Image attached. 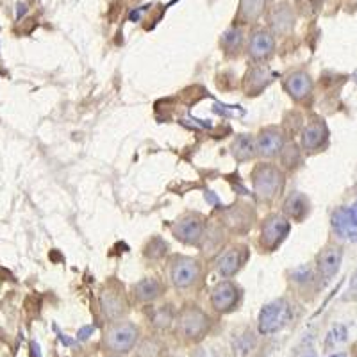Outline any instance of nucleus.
Segmentation results:
<instances>
[{
	"label": "nucleus",
	"instance_id": "nucleus-12",
	"mask_svg": "<svg viewBox=\"0 0 357 357\" xmlns=\"http://www.w3.org/2000/svg\"><path fill=\"white\" fill-rule=\"evenodd\" d=\"M331 225H333V231L336 232L337 238L341 240L356 241L357 240V222L352 215V209L347 206L337 207L336 211L333 213V218H331Z\"/></svg>",
	"mask_w": 357,
	"mask_h": 357
},
{
	"label": "nucleus",
	"instance_id": "nucleus-26",
	"mask_svg": "<svg viewBox=\"0 0 357 357\" xmlns=\"http://www.w3.org/2000/svg\"><path fill=\"white\" fill-rule=\"evenodd\" d=\"M168 245L161 240V238H152L149 245L145 247V256L151 259H161L167 254Z\"/></svg>",
	"mask_w": 357,
	"mask_h": 357
},
{
	"label": "nucleus",
	"instance_id": "nucleus-8",
	"mask_svg": "<svg viewBox=\"0 0 357 357\" xmlns=\"http://www.w3.org/2000/svg\"><path fill=\"white\" fill-rule=\"evenodd\" d=\"M341 261H343V250L341 247H327L318 254L317 257V273L318 279L324 280V284L331 282V280L336 277V273L340 272Z\"/></svg>",
	"mask_w": 357,
	"mask_h": 357
},
{
	"label": "nucleus",
	"instance_id": "nucleus-25",
	"mask_svg": "<svg viewBox=\"0 0 357 357\" xmlns=\"http://www.w3.org/2000/svg\"><path fill=\"white\" fill-rule=\"evenodd\" d=\"M256 345V340H254V334L245 333L241 336H236L234 340V354H241V356H247L248 352H252Z\"/></svg>",
	"mask_w": 357,
	"mask_h": 357
},
{
	"label": "nucleus",
	"instance_id": "nucleus-11",
	"mask_svg": "<svg viewBox=\"0 0 357 357\" xmlns=\"http://www.w3.org/2000/svg\"><path fill=\"white\" fill-rule=\"evenodd\" d=\"M98 302H100L102 314L109 321H118L127 311L126 296H123V293L120 289L113 288V286H109V288H106L100 293Z\"/></svg>",
	"mask_w": 357,
	"mask_h": 357
},
{
	"label": "nucleus",
	"instance_id": "nucleus-30",
	"mask_svg": "<svg viewBox=\"0 0 357 357\" xmlns=\"http://www.w3.org/2000/svg\"><path fill=\"white\" fill-rule=\"evenodd\" d=\"M345 341H347V329L343 327V325H337V327H334V329L327 334L325 347L331 349V347H337L341 345V343H345Z\"/></svg>",
	"mask_w": 357,
	"mask_h": 357
},
{
	"label": "nucleus",
	"instance_id": "nucleus-22",
	"mask_svg": "<svg viewBox=\"0 0 357 357\" xmlns=\"http://www.w3.org/2000/svg\"><path fill=\"white\" fill-rule=\"evenodd\" d=\"M241 43H243V33H241V29H229L227 33L222 36L223 49L227 50L229 54L238 52Z\"/></svg>",
	"mask_w": 357,
	"mask_h": 357
},
{
	"label": "nucleus",
	"instance_id": "nucleus-16",
	"mask_svg": "<svg viewBox=\"0 0 357 357\" xmlns=\"http://www.w3.org/2000/svg\"><path fill=\"white\" fill-rule=\"evenodd\" d=\"M245 263V252L240 247L227 248L216 261V270L222 277H232L240 272Z\"/></svg>",
	"mask_w": 357,
	"mask_h": 357
},
{
	"label": "nucleus",
	"instance_id": "nucleus-17",
	"mask_svg": "<svg viewBox=\"0 0 357 357\" xmlns=\"http://www.w3.org/2000/svg\"><path fill=\"white\" fill-rule=\"evenodd\" d=\"M282 211L289 220L295 222H302L305 216L309 215V200L304 193L301 191H293L291 195L286 197L284 204H282Z\"/></svg>",
	"mask_w": 357,
	"mask_h": 357
},
{
	"label": "nucleus",
	"instance_id": "nucleus-28",
	"mask_svg": "<svg viewBox=\"0 0 357 357\" xmlns=\"http://www.w3.org/2000/svg\"><path fill=\"white\" fill-rule=\"evenodd\" d=\"M263 0H241V15L245 20H254L261 13Z\"/></svg>",
	"mask_w": 357,
	"mask_h": 357
},
{
	"label": "nucleus",
	"instance_id": "nucleus-23",
	"mask_svg": "<svg viewBox=\"0 0 357 357\" xmlns=\"http://www.w3.org/2000/svg\"><path fill=\"white\" fill-rule=\"evenodd\" d=\"M279 155L284 168H295L301 162V151H298V146L295 143H286Z\"/></svg>",
	"mask_w": 357,
	"mask_h": 357
},
{
	"label": "nucleus",
	"instance_id": "nucleus-10",
	"mask_svg": "<svg viewBox=\"0 0 357 357\" xmlns=\"http://www.w3.org/2000/svg\"><path fill=\"white\" fill-rule=\"evenodd\" d=\"M284 134L282 130H279L277 127H266V129L261 130L256 138V149L257 155L261 158H275L282 152L284 149Z\"/></svg>",
	"mask_w": 357,
	"mask_h": 357
},
{
	"label": "nucleus",
	"instance_id": "nucleus-31",
	"mask_svg": "<svg viewBox=\"0 0 357 357\" xmlns=\"http://www.w3.org/2000/svg\"><path fill=\"white\" fill-rule=\"evenodd\" d=\"M93 331H95L93 325H86V327H82V329L79 331V340H81V341L88 340V337L93 334Z\"/></svg>",
	"mask_w": 357,
	"mask_h": 357
},
{
	"label": "nucleus",
	"instance_id": "nucleus-34",
	"mask_svg": "<svg viewBox=\"0 0 357 357\" xmlns=\"http://www.w3.org/2000/svg\"><path fill=\"white\" fill-rule=\"evenodd\" d=\"M350 209H352V215H354V218H356V222H357V200L352 204V206H350Z\"/></svg>",
	"mask_w": 357,
	"mask_h": 357
},
{
	"label": "nucleus",
	"instance_id": "nucleus-1",
	"mask_svg": "<svg viewBox=\"0 0 357 357\" xmlns=\"http://www.w3.org/2000/svg\"><path fill=\"white\" fill-rule=\"evenodd\" d=\"M252 186L261 200H273L284 188V172L273 165H257L252 172Z\"/></svg>",
	"mask_w": 357,
	"mask_h": 357
},
{
	"label": "nucleus",
	"instance_id": "nucleus-4",
	"mask_svg": "<svg viewBox=\"0 0 357 357\" xmlns=\"http://www.w3.org/2000/svg\"><path fill=\"white\" fill-rule=\"evenodd\" d=\"M211 329V318L197 305H188L178 317V331L188 341H200Z\"/></svg>",
	"mask_w": 357,
	"mask_h": 357
},
{
	"label": "nucleus",
	"instance_id": "nucleus-15",
	"mask_svg": "<svg viewBox=\"0 0 357 357\" xmlns=\"http://www.w3.org/2000/svg\"><path fill=\"white\" fill-rule=\"evenodd\" d=\"M275 50V40L270 33L266 31H257L252 34L250 43H248V56L254 61H264L268 57L272 56Z\"/></svg>",
	"mask_w": 357,
	"mask_h": 357
},
{
	"label": "nucleus",
	"instance_id": "nucleus-27",
	"mask_svg": "<svg viewBox=\"0 0 357 357\" xmlns=\"http://www.w3.org/2000/svg\"><path fill=\"white\" fill-rule=\"evenodd\" d=\"M172 320H174V312H172L170 305L155 309L154 317H152V324H154L155 327H159V329H167V327H170Z\"/></svg>",
	"mask_w": 357,
	"mask_h": 357
},
{
	"label": "nucleus",
	"instance_id": "nucleus-13",
	"mask_svg": "<svg viewBox=\"0 0 357 357\" xmlns=\"http://www.w3.org/2000/svg\"><path fill=\"white\" fill-rule=\"evenodd\" d=\"M327 138H329V130L324 120H312L302 130V146L307 152H317L327 143Z\"/></svg>",
	"mask_w": 357,
	"mask_h": 357
},
{
	"label": "nucleus",
	"instance_id": "nucleus-2",
	"mask_svg": "<svg viewBox=\"0 0 357 357\" xmlns=\"http://www.w3.org/2000/svg\"><path fill=\"white\" fill-rule=\"evenodd\" d=\"M139 331L129 320L111 321L104 333V345L114 354H127L138 343Z\"/></svg>",
	"mask_w": 357,
	"mask_h": 357
},
{
	"label": "nucleus",
	"instance_id": "nucleus-36",
	"mask_svg": "<svg viewBox=\"0 0 357 357\" xmlns=\"http://www.w3.org/2000/svg\"><path fill=\"white\" fill-rule=\"evenodd\" d=\"M331 357H343V356H331Z\"/></svg>",
	"mask_w": 357,
	"mask_h": 357
},
{
	"label": "nucleus",
	"instance_id": "nucleus-32",
	"mask_svg": "<svg viewBox=\"0 0 357 357\" xmlns=\"http://www.w3.org/2000/svg\"><path fill=\"white\" fill-rule=\"evenodd\" d=\"M204 197H206L207 202L213 204V206H218V204H220V199L215 195V193H213V191H206V195H204Z\"/></svg>",
	"mask_w": 357,
	"mask_h": 357
},
{
	"label": "nucleus",
	"instance_id": "nucleus-18",
	"mask_svg": "<svg viewBox=\"0 0 357 357\" xmlns=\"http://www.w3.org/2000/svg\"><path fill=\"white\" fill-rule=\"evenodd\" d=\"M273 81V73L266 66H257L252 68L245 77V91L247 95H257Z\"/></svg>",
	"mask_w": 357,
	"mask_h": 357
},
{
	"label": "nucleus",
	"instance_id": "nucleus-7",
	"mask_svg": "<svg viewBox=\"0 0 357 357\" xmlns=\"http://www.w3.org/2000/svg\"><path fill=\"white\" fill-rule=\"evenodd\" d=\"M204 220L199 215H186L174 225V236L186 245H199L204 240Z\"/></svg>",
	"mask_w": 357,
	"mask_h": 357
},
{
	"label": "nucleus",
	"instance_id": "nucleus-14",
	"mask_svg": "<svg viewBox=\"0 0 357 357\" xmlns=\"http://www.w3.org/2000/svg\"><path fill=\"white\" fill-rule=\"evenodd\" d=\"M284 89L293 100H304L312 91V79L309 77L307 72H302V70L291 72L286 75Z\"/></svg>",
	"mask_w": 357,
	"mask_h": 357
},
{
	"label": "nucleus",
	"instance_id": "nucleus-24",
	"mask_svg": "<svg viewBox=\"0 0 357 357\" xmlns=\"http://www.w3.org/2000/svg\"><path fill=\"white\" fill-rule=\"evenodd\" d=\"M225 222H227L229 227L234 229V231H243V229H247L248 225H252V222H248L247 216L241 215V207H236V209L227 211V215H225Z\"/></svg>",
	"mask_w": 357,
	"mask_h": 357
},
{
	"label": "nucleus",
	"instance_id": "nucleus-6",
	"mask_svg": "<svg viewBox=\"0 0 357 357\" xmlns=\"http://www.w3.org/2000/svg\"><path fill=\"white\" fill-rule=\"evenodd\" d=\"M200 273H202V270H200V264L197 259H191V257L184 256H177L172 259L170 279L175 288H191L200 279Z\"/></svg>",
	"mask_w": 357,
	"mask_h": 357
},
{
	"label": "nucleus",
	"instance_id": "nucleus-9",
	"mask_svg": "<svg viewBox=\"0 0 357 357\" xmlns=\"http://www.w3.org/2000/svg\"><path fill=\"white\" fill-rule=\"evenodd\" d=\"M240 302V288L231 282V280H222L213 288L211 291V305L218 312L234 311Z\"/></svg>",
	"mask_w": 357,
	"mask_h": 357
},
{
	"label": "nucleus",
	"instance_id": "nucleus-35",
	"mask_svg": "<svg viewBox=\"0 0 357 357\" xmlns=\"http://www.w3.org/2000/svg\"><path fill=\"white\" fill-rule=\"evenodd\" d=\"M354 79H356V82H357V72H356V75H354Z\"/></svg>",
	"mask_w": 357,
	"mask_h": 357
},
{
	"label": "nucleus",
	"instance_id": "nucleus-3",
	"mask_svg": "<svg viewBox=\"0 0 357 357\" xmlns=\"http://www.w3.org/2000/svg\"><path fill=\"white\" fill-rule=\"evenodd\" d=\"M291 320V305L284 298H277L264 305L259 312V333L264 336L280 333Z\"/></svg>",
	"mask_w": 357,
	"mask_h": 357
},
{
	"label": "nucleus",
	"instance_id": "nucleus-20",
	"mask_svg": "<svg viewBox=\"0 0 357 357\" xmlns=\"http://www.w3.org/2000/svg\"><path fill=\"white\" fill-rule=\"evenodd\" d=\"M232 155L236 158V161L240 162L250 161V159L256 158V139L252 138V136H248V134H240V136L234 139V143H232Z\"/></svg>",
	"mask_w": 357,
	"mask_h": 357
},
{
	"label": "nucleus",
	"instance_id": "nucleus-5",
	"mask_svg": "<svg viewBox=\"0 0 357 357\" xmlns=\"http://www.w3.org/2000/svg\"><path fill=\"white\" fill-rule=\"evenodd\" d=\"M289 220L282 215H270L261 225V247L266 248L268 252L275 250L282 245V241L289 234Z\"/></svg>",
	"mask_w": 357,
	"mask_h": 357
},
{
	"label": "nucleus",
	"instance_id": "nucleus-21",
	"mask_svg": "<svg viewBox=\"0 0 357 357\" xmlns=\"http://www.w3.org/2000/svg\"><path fill=\"white\" fill-rule=\"evenodd\" d=\"M272 27L277 34H288L295 24V17H293L291 9L288 6H277L272 13Z\"/></svg>",
	"mask_w": 357,
	"mask_h": 357
},
{
	"label": "nucleus",
	"instance_id": "nucleus-33",
	"mask_svg": "<svg viewBox=\"0 0 357 357\" xmlns=\"http://www.w3.org/2000/svg\"><path fill=\"white\" fill-rule=\"evenodd\" d=\"M31 357H41L40 345H38L36 341H33V343H31Z\"/></svg>",
	"mask_w": 357,
	"mask_h": 357
},
{
	"label": "nucleus",
	"instance_id": "nucleus-29",
	"mask_svg": "<svg viewBox=\"0 0 357 357\" xmlns=\"http://www.w3.org/2000/svg\"><path fill=\"white\" fill-rule=\"evenodd\" d=\"M291 279L293 282H296V284H311L312 280H314V273H312V270L309 266H298L295 268L291 272Z\"/></svg>",
	"mask_w": 357,
	"mask_h": 357
},
{
	"label": "nucleus",
	"instance_id": "nucleus-19",
	"mask_svg": "<svg viewBox=\"0 0 357 357\" xmlns=\"http://www.w3.org/2000/svg\"><path fill=\"white\" fill-rule=\"evenodd\" d=\"M161 282L158 279H154V277H145V279H142L139 282L134 284V296L139 302H145V304L158 301L159 296H161Z\"/></svg>",
	"mask_w": 357,
	"mask_h": 357
}]
</instances>
